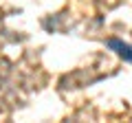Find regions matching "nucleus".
<instances>
[{
	"instance_id": "nucleus-1",
	"label": "nucleus",
	"mask_w": 132,
	"mask_h": 123,
	"mask_svg": "<svg viewBox=\"0 0 132 123\" xmlns=\"http://www.w3.org/2000/svg\"><path fill=\"white\" fill-rule=\"evenodd\" d=\"M108 46L110 48H114L117 51V55L119 57H123L126 61H132V46L130 44H126V42H121V40H108Z\"/></svg>"
}]
</instances>
